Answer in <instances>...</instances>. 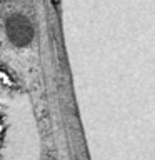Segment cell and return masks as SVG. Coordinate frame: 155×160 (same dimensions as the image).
I'll list each match as a JSON object with an SVG mask.
<instances>
[{
    "label": "cell",
    "instance_id": "obj_1",
    "mask_svg": "<svg viewBox=\"0 0 155 160\" xmlns=\"http://www.w3.org/2000/svg\"><path fill=\"white\" fill-rule=\"evenodd\" d=\"M5 32H7L8 38L12 40L13 45L17 47H25L32 42L33 38V27L28 18L23 15H12L5 22Z\"/></svg>",
    "mask_w": 155,
    "mask_h": 160
}]
</instances>
